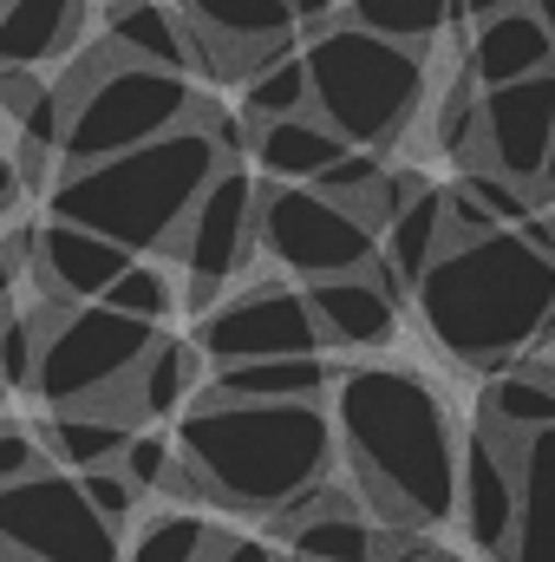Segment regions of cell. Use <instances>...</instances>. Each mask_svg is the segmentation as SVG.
Here are the masks:
<instances>
[{
    "label": "cell",
    "instance_id": "cell-1",
    "mask_svg": "<svg viewBox=\"0 0 555 562\" xmlns=\"http://www.w3.org/2000/svg\"><path fill=\"white\" fill-rule=\"evenodd\" d=\"M333 438L360 497L393 530H438L457 517V431L444 400L406 367H353L333 380Z\"/></svg>",
    "mask_w": 555,
    "mask_h": 562
},
{
    "label": "cell",
    "instance_id": "cell-2",
    "mask_svg": "<svg viewBox=\"0 0 555 562\" xmlns=\"http://www.w3.org/2000/svg\"><path fill=\"white\" fill-rule=\"evenodd\" d=\"M333 458H340V438L327 406H256V400L203 393L177 425V471L163 491L275 517L301 491L333 477Z\"/></svg>",
    "mask_w": 555,
    "mask_h": 562
},
{
    "label": "cell",
    "instance_id": "cell-3",
    "mask_svg": "<svg viewBox=\"0 0 555 562\" xmlns=\"http://www.w3.org/2000/svg\"><path fill=\"white\" fill-rule=\"evenodd\" d=\"M424 334L484 373H510L517 353L536 347L555 307V256L536 249L523 229H497L484 243H444L438 262L412 288Z\"/></svg>",
    "mask_w": 555,
    "mask_h": 562
},
{
    "label": "cell",
    "instance_id": "cell-4",
    "mask_svg": "<svg viewBox=\"0 0 555 562\" xmlns=\"http://www.w3.org/2000/svg\"><path fill=\"white\" fill-rule=\"evenodd\" d=\"M236 164L223 157V144L196 125L170 132V138H150L125 157H105V164H86V170H66L53 177L46 190V216L59 223H79V229H99L105 243L150 256V249H177L196 196L216 183V170Z\"/></svg>",
    "mask_w": 555,
    "mask_h": 562
},
{
    "label": "cell",
    "instance_id": "cell-5",
    "mask_svg": "<svg viewBox=\"0 0 555 562\" xmlns=\"http://www.w3.org/2000/svg\"><path fill=\"white\" fill-rule=\"evenodd\" d=\"M301 59L314 86V119L333 125L353 150H386L424 99V53L393 46L347 20L314 26Z\"/></svg>",
    "mask_w": 555,
    "mask_h": 562
},
{
    "label": "cell",
    "instance_id": "cell-6",
    "mask_svg": "<svg viewBox=\"0 0 555 562\" xmlns=\"http://www.w3.org/2000/svg\"><path fill=\"white\" fill-rule=\"evenodd\" d=\"M66 99V132H59V177L125 157L150 138H170L190 125L196 86L183 72H157V66H125L105 46L59 86Z\"/></svg>",
    "mask_w": 555,
    "mask_h": 562
},
{
    "label": "cell",
    "instance_id": "cell-7",
    "mask_svg": "<svg viewBox=\"0 0 555 562\" xmlns=\"http://www.w3.org/2000/svg\"><path fill=\"white\" fill-rule=\"evenodd\" d=\"M39 367H33V393L66 413V406H99L112 400L138 360L157 347V327H144L132 314L105 307V301H39Z\"/></svg>",
    "mask_w": 555,
    "mask_h": 562
},
{
    "label": "cell",
    "instance_id": "cell-8",
    "mask_svg": "<svg viewBox=\"0 0 555 562\" xmlns=\"http://www.w3.org/2000/svg\"><path fill=\"white\" fill-rule=\"evenodd\" d=\"M0 550L20 562H125L118 530L86 504L79 477L59 464L0 491Z\"/></svg>",
    "mask_w": 555,
    "mask_h": 562
},
{
    "label": "cell",
    "instance_id": "cell-9",
    "mask_svg": "<svg viewBox=\"0 0 555 562\" xmlns=\"http://www.w3.org/2000/svg\"><path fill=\"white\" fill-rule=\"evenodd\" d=\"M256 223H262V249L301 288L333 276H360L380 256V236L360 229L333 196H320L307 183H269V190L256 183Z\"/></svg>",
    "mask_w": 555,
    "mask_h": 562
},
{
    "label": "cell",
    "instance_id": "cell-10",
    "mask_svg": "<svg viewBox=\"0 0 555 562\" xmlns=\"http://www.w3.org/2000/svg\"><path fill=\"white\" fill-rule=\"evenodd\" d=\"M256 249H262V223H256V170H249V164H223L216 183L196 196L183 236H177V256H183V269H190L183 301H190L196 314H209V307L223 301L229 276H242Z\"/></svg>",
    "mask_w": 555,
    "mask_h": 562
},
{
    "label": "cell",
    "instance_id": "cell-11",
    "mask_svg": "<svg viewBox=\"0 0 555 562\" xmlns=\"http://www.w3.org/2000/svg\"><path fill=\"white\" fill-rule=\"evenodd\" d=\"M320 327L301 288L262 281L242 288L236 301H216L196 321V353L203 367H249V360H287V353H320Z\"/></svg>",
    "mask_w": 555,
    "mask_h": 562
},
{
    "label": "cell",
    "instance_id": "cell-12",
    "mask_svg": "<svg viewBox=\"0 0 555 562\" xmlns=\"http://www.w3.org/2000/svg\"><path fill=\"white\" fill-rule=\"evenodd\" d=\"M190 40H196V72L203 79H249L262 59L294 53L301 20L294 0H177Z\"/></svg>",
    "mask_w": 555,
    "mask_h": 562
},
{
    "label": "cell",
    "instance_id": "cell-13",
    "mask_svg": "<svg viewBox=\"0 0 555 562\" xmlns=\"http://www.w3.org/2000/svg\"><path fill=\"white\" fill-rule=\"evenodd\" d=\"M550 138H555V72L477 92V164L471 170H497V177L536 190Z\"/></svg>",
    "mask_w": 555,
    "mask_h": 562
},
{
    "label": "cell",
    "instance_id": "cell-14",
    "mask_svg": "<svg viewBox=\"0 0 555 562\" xmlns=\"http://www.w3.org/2000/svg\"><path fill=\"white\" fill-rule=\"evenodd\" d=\"M517 451L523 445L497 438L490 425H471V438L457 445V524L497 562L517 543Z\"/></svg>",
    "mask_w": 555,
    "mask_h": 562
},
{
    "label": "cell",
    "instance_id": "cell-15",
    "mask_svg": "<svg viewBox=\"0 0 555 562\" xmlns=\"http://www.w3.org/2000/svg\"><path fill=\"white\" fill-rule=\"evenodd\" d=\"M138 256L105 243L99 229H79V223H59V216H39V243H33V281H39V301H105V288L125 276Z\"/></svg>",
    "mask_w": 555,
    "mask_h": 562
},
{
    "label": "cell",
    "instance_id": "cell-16",
    "mask_svg": "<svg viewBox=\"0 0 555 562\" xmlns=\"http://www.w3.org/2000/svg\"><path fill=\"white\" fill-rule=\"evenodd\" d=\"M314 307V327L327 347H386L399 334V301L366 276H333V281H307L301 288Z\"/></svg>",
    "mask_w": 555,
    "mask_h": 562
},
{
    "label": "cell",
    "instance_id": "cell-17",
    "mask_svg": "<svg viewBox=\"0 0 555 562\" xmlns=\"http://www.w3.org/2000/svg\"><path fill=\"white\" fill-rule=\"evenodd\" d=\"M555 72V33L530 13V7H510V13H490L477 20V40H471V79L490 92V86H517V79H536Z\"/></svg>",
    "mask_w": 555,
    "mask_h": 562
},
{
    "label": "cell",
    "instance_id": "cell-18",
    "mask_svg": "<svg viewBox=\"0 0 555 562\" xmlns=\"http://www.w3.org/2000/svg\"><path fill=\"white\" fill-rule=\"evenodd\" d=\"M105 53L125 59V66H157V72H196V40L183 26L177 7H157V0H125L112 20H105Z\"/></svg>",
    "mask_w": 555,
    "mask_h": 562
},
{
    "label": "cell",
    "instance_id": "cell-19",
    "mask_svg": "<svg viewBox=\"0 0 555 562\" xmlns=\"http://www.w3.org/2000/svg\"><path fill=\"white\" fill-rule=\"evenodd\" d=\"M333 386V367L320 353H287V360H249V367H216L209 400H256V406H320Z\"/></svg>",
    "mask_w": 555,
    "mask_h": 562
},
{
    "label": "cell",
    "instance_id": "cell-20",
    "mask_svg": "<svg viewBox=\"0 0 555 562\" xmlns=\"http://www.w3.org/2000/svg\"><path fill=\"white\" fill-rule=\"evenodd\" d=\"M132 431H138L132 419L99 413V406H66V413H46V419L33 425L39 451H46L59 471H72V477L118 464V458H125V445H132Z\"/></svg>",
    "mask_w": 555,
    "mask_h": 562
},
{
    "label": "cell",
    "instance_id": "cell-21",
    "mask_svg": "<svg viewBox=\"0 0 555 562\" xmlns=\"http://www.w3.org/2000/svg\"><path fill=\"white\" fill-rule=\"evenodd\" d=\"M503 562H555V425L517 451V543Z\"/></svg>",
    "mask_w": 555,
    "mask_h": 562
},
{
    "label": "cell",
    "instance_id": "cell-22",
    "mask_svg": "<svg viewBox=\"0 0 555 562\" xmlns=\"http://www.w3.org/2000/svg\"><path fill=\"white\" fill-rule=\"evenodd\" d=\"M86 0H0V66H53L79 40Z\"/></svg>",
    "mask_w": 555,
    "mask_h": 562
},
{
    "label": "cell",
    "instance_id": "cell-23",
    "mask_svg": "<svg viewBox=\"0 0 555 562\" xmlns=\"http://www.w3.org/2000/svg\"><path fill=\"white\" fill-rule=\"evenodd\" d=\"M353 144L340 138L333 125H320L314 112H301V119H275V125H249V157L281 177V183H314L333 157H347Z\"/></svg>",
    "mask_w": 555,
    "mask_h": 562
},
{
    "label": "cell",
    "instance_id": "cell-24",
    "mask_svg": "<svg viewBox=\"0 0 555 562\" xmlns=\"http://www.w3.org/2000/svg\"><path fill=\"white\" fill-rule=\"evenodd\" d=\"M477 425H490V431L510 438V445L550 431L555 425V367L550 360H530V367L497 373V380L484 386V413H477Z\"/></svg>",
    "mask_w": 555,
    "mask_h": 562
},
{
    "label": "cell",
    "instance_id": "cell-25",
    "mask_svg": "<svg viewBox=\"0 0 555 562\" xmlns=\"http://www.w3.org/2000/svg\"><path fill=\"white\" fill-rule=\"evenodd\" d=\"M196 386H203V353H196V340H163L157 334V347L138 360V373H132V413L144 419H170V413H183L190 400H196Z\"/></svg>",
    "mask_w": 555,
    "mask_h": 562
},
{
    "label": "cell",
    "instance_id": "cell-26",
    "mask_svg": "<svg viewBox=\"0 0 555 562\" xmlns=\"http://www.w3.org/2000/svg\"><path fill=\"white\" fill-rule=\"evenodd\" d=\"M301 112H314V86H307L301 46L262 59V66L242 79V119H249V125H275V119H301Z\"/></svg>",
    "mask_w": 555,
    "mask_h": 562
},
{
    "label": "cell",
    "instance_id": "cell-27",
    "mask_svg": "<svg viewBox=\"0 0 555 562\" xmlns=\"http://www.w3.org/2000/svg\"><path fill=\"white\" fill-rule=\"evenodd\" d=\"M347 26H366V33H380V40H393V46H424V40H438L451 20H457V0H347V13H340Z\"/></svg>",
    "mask_w": 555,
    "mask_h": 562
},
{
    "label": "cell",
    "instance_id": "cell-28",
    "mask_svg": "<svg viewBox=\"0 0 555 562\" xmlns=\"http://www.w3.org/2000/svg\"><path fill=\"white\" fill-rule=\"evenodd\" d=\"M287 557L307 562H380V530L360 510H333V517H307L301 530H287Z\"/></svg>",
    "mask_w": 555,
    "mask_h": 562
},
{
    "label": "cell",
    "instance_id": "cell-29",
    "mask_svg": "<svg viewBox=\"0 0 555 562\" xmlns=\"http://www.w3.org/2000/svg\"><path fill=\"white\" fill-rule=\"evenodd\" d=\"M216 543H223L216 524H203L190 510H163V517H150L138 537H132L125 562H209Z\"/></svg>",
    "mask_w": 555,
    "mask_h": 562
},
{
    "label": "cell",
    "instance_id": "cell-30",
    "mask_svg": "<svg viewBox=\"0 0 555 562\" xmlns=\"http://www.w3.org/2000/svg\"><path fill=\"white\" fill-rule=\"evenodd\" d=\"M105 307H118V314H132V321H144V327H163V314L177 307V288H170V276L157 269V262H132L125 276L105 288Z\"/></svg>",
    "mask_w": 555,
    "mask_h": 562
},
{
    "label": "cell",
    "instance_id": "cell-31",
    "mask_svg": "<svg viewBox=\"0 0 555 562\" xmlns=\"http://www.w3.org/2000/svg\"><path fill=\"white\" fill-rule=\"evenodd\" d=\"M457 190H464V196H471L497 229H523V223L536 216V203H530L536 190H530V183H510V177H497V170H464V177H457Z\"/></svg>",
    "mask_w": 555,
    "mask_h": 562
},
{
    "label": "cell",
    "instance_id": "cell-32",
    "mask_svg": "<svg viewBox=\"0 0 555 562\" xmlns=\"http://www.w3.org/2000/svg\"><path fill=\"white\" fill-rule=\"evenodd\" d=\"M33 367H39V321H33V307H7V321H0V380H7V393H33Z\"/></svg>",
    "mask_w": 555,
    "mask_h": 562
},
{
    "label": "cell",
    "instance_id": "cell-33",
    "mask_svg": "<svg viewBox=\"0 0 555 562\" xmlns=\"http://www.w3.org/2000/svg\"><path fill=\"white\" fill-rule=\"evenodd\" d=\"M118 471L132 477V491H163L170 484V471H177V438H163V431H132V445H125V458H118Z\"/></svg>",
    "mask_w": 555,
    "mask_h": 562
},
{
    "label": "cell",
    "instance_id": "cell-34",
    "mask_svg": "<svg viewBox=\"0 0 555 562\" xmlns=\"http://www.w3.org/2000/svg\"><path fill=\"white\" fill-rule=\"evenodd\" d=\"M79 491H86V504H92L112 530H125V524H132V510H138V491H132V477H125L118 464L86 471V477H79Z\"/></svg>",
    "mask_w": 555,
    "mask_h": 562
},
{
    "label": "cell",
    "instance_id": "cell-35",
    "mask_svg": "<svg viewBox=\"0 0 555 562\" xmlns=\"http://www.w3.org/2000/svg\"><path fill=\"white\" fill-rule=\"evenodd\" d=\"M46 464H53V458L39 451L33 425L0 419V491H7V484H20V477H33V471H46Z\"/></svg>",
    "mask_w": 555,
    "mask_h": 562
},
{
    "label": "cell",
    "instance_id": "cell-36",
    "mask_svg": "<svg viewBox=\"0 0 555 562\" xmlns=\"http://www.w3.org/2000/svg\"><path fill=\"white\" fill-rule=\"evenodd\" d=\"M39 99H46V79H39L33 66H0V119L20 125Z\"/></svg>",
    "mask_w": 555,
    "mask_h": 562
},
{
    "label": "cell",
    "instance_id": "cell-37",
    "mask_svg": "<svg viewBox=\"0 0 555 562\" xmlns=\"http://www.w3.org/2000/svg\"><path fill=\"white\" fill-rule=\"evenodd\" d=\"M484 236H497V223L464 190H444V243H484Z\"/></svg>",
    "mask_w": 555,
    "mask_h": 562
},
{
    "label": "cell",
    "instance_id": "cell-38",
    "mask_svg": "<svg viewBox=\"0 0 555 562\" xmlns=\"http://www.w3.org/2000/svg\"><path fill=\"white\" fill-rule=\"evenodd\" d=\"M209 562H281L269 543H256V537H223L216 550H209Z\"/></svg>",
    "mask_w": 555,
    "mask_h": 562
},
{
    "label": "cell",
    "instance_id": "cell-39",
    "mask_svg": "<svg viewBox=\"0 0 555 562\" xmlns=\"http://www.w3.org/2000/svg\"><path fill=\"white\" fill-rule=\"evenodd\" d=\"M20 203H26V183H20V170H13V150H0V223H7Z\"/></svg>",
    "mask_w": 555,
    "mask_h": 562
},
{
    "label": "cell",
    "instance_id": "cell-40",
    "mask_svg": "<svg viewBox=\"0 0 555 562\" xmlns=\"http://www.w3.org/2000/svg\"><path fill=\"white\" fill-rule=\"evenodd\" d=\"M340 7H347V0H294V20H301V26H327Z\"/></svg>",
    "mask_w": 555,
    "mask_h": 562
},
{
    "label": "cell",
    "instance_id": "cell-41",
    "mask_svg": "<svg viewBox=\"0 0 555 562\" xmlns=\"http://www.w3.org/2000/svg\"><path fill=\"white\" fill-rule=\"evenodd\" d=\"M510 7H523V0H457L464 20H490V13H510Z\"/></svg>",
    "mask_w": 555,
    "mask_h": 562
},
{
    "label": "cell",
    "instance_id": "cell-42",
    "mask_svg": "<svg viewBox=\"0 0 555 562\" xmlns=\"http://www.w3.org/2000/svg\"><path fill=\"white\" fill-rule=\"evenodd\" d=\"M536 190H543V196H555V138H550V157H543V177H536Z\"/></svg>",
    "mask_w": 555,
    "mask_h": 562
},
{
    "label": "cell",
    "instance_id": "cell-43",
    "mask_svg": "<svg viewBox=\"0 0 555 562\" xmlns=\"http://www.w3.org/2000/svg\"><path fill=\"white\" fill-rule=\"evenodd\" d=\"M13 281H20V269H13V262H7V249H0V301L13 294Z\"/></svg>",
    "mask_w": 555,
    "mask_h": 562
},
{
    "label": "cell",
    "instance_id": "cell-44",
    "mask_svg": "<svg viewBox=\"0 0 555 562\" xmlns=\"http://www.w3.org/2000/svg\"><path fill=\"white\" fill-rule=\"evenodd\" d=\"M523 7H530V13H536V20L555 33V0H523Z\"/></svg>",
    "mask_w": 555,
    "mask_h": 562
},
{
    "label": "cell",
    "instance_id": "cell-45",
    "mask_svg": "<svg viewBox=\"0 0 555 562\" xmlns=\"http://www.w3.org/2000/svg\"><path fill=\"white\" fill-rule=\"evenodd\" d=\"M281 562H307V557H281Z\"/></svg>",
    "mask_w": 555,
    "mask_h": 562
},
{
    "label": "cell",
    "instance_id": "cell-46",
    "mask_svg": "<svg viewBox=\"0 0 555 562\" xmlns=\"http://www.w3.org/2000/svg\"><path fill=\"white\" fill-rule=\"evenodd\" d=\"M0 393H7V380H0Z\"/></svg>",
    "mask_w": 555,
    "mask_h": 562
},
{
    "label": "cell",
    "instance_id": "cell-47",
    "mask_svg": "<svg viewBox=\"0 0 555 562\" xmlns=\"http://www.w3.org/2000/svg\"><path fill=\"white\" fill-rule=\"evenodd\" d=\"M550 229H555V216H550Z\"/></svg>",
    "mask_w": 555,
    "mask_h": 562
}]
</instances>
